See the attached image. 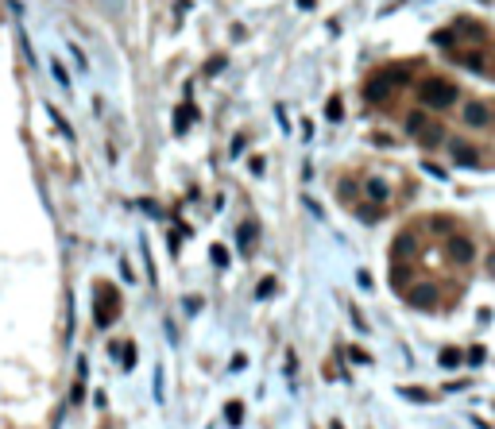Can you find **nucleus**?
I'll list each match as a JSON object with an SVG mask.
<instances>
[{
	"label": "nucleus",
	"mask_w": 495,
	"mask_h": 429,
	"mask_svg": "<svg viewBox=\"0 0 495 429\" xmlns=\"http://www.w3.org/2000/svg\"><path fill=\"white\" fill-rule=\"evenodd\" d=\"M368 194H375V197H383V194H387V186H383V182H379V178H375V182H368Z\"/></svg>",
	"instance_id": "obj_12"
},
{
	"label": "nucleus",
	"mask_w": 495,
	"mask_h": 429,
	"mask_svg": "<svg viewBox=\"0 0 495 429\" xmlns=\"http://www.w3.org/2000/svg\"><path fill=\"white\" fill-rule=\"evenodd\" d=\"M457 159L460 163H480V155H476L472 147H457Z\"/></svg>",
	"instance_id": "obj_9"
},
{
	"label": "nucleus",
	"mask_w": 495,
	"mask_h": 429,
	"mask_svg": "<svg viewBox=\"0 0 495 429\" xmlns=\"http://www.w3.org/2000/svg\"><path fill=\"white\" fill-rule=\"evenodd\" d=\"M344 117V105H341V97H333L329 101V120H341Z\"/></svg>",
	"instance_id": "obj_8"
},
{
	"label": "nucleus",
	"mask_w": 495,
	"mask_h": 429,
	"mask_svg": "<svg viewBox=\"0 0 495 429\" xmlns=\"http://www.w3.org/2000/svg\"><path fill=\"white\" fill-rule=\"evenodd\" d=\"M213 263H217V267H228V252H225V247H221V244H213Z\"/></svg>",
	"instance_id": "obj_6"
},
{
	"label": "nucleus",
	"mask_w": 495,
	"mask_h": 429,
	"mask_svg": "<svg viewBox=\"0 0 495 429\" xmlns=\"http://www.w3.org/2000/svg\"><path fill=\"white\" fill-rule=\"evenodd\" d=\"M271 290H275V283H271V278H263V283H260V298H271Z\"/></svg>",
	"instance_id": "obj_13"
},
{
	"label": "nucleus",
	"mask_w": 495,
	"mask_h": 429,
	"mask_svg": "<svg viewBox=\"0 0 495 429\" xmlns=\"http://www.w3.org/2000/svg\"><path fill=\"white\" fill-rule=\"evenodd\" d=\"M407 131H410V136H422V143H437V139H441V128H437V124H430L422 112L407 117Z\"/></svg>",
	"instance_id": "obj_2"
},
{
	"label": "nucleus",
	"mask_w": 495,
	"mask_h": 429,
	"mask_svg": "<svg viewBox=\"0 0 495 429\" xmlns=\"http://www.w3.org/2000/svg\"><path fill=\"white\" fill-rule=\"evenodd\" d=\"M465 120L472 124V128H484V124H488V109H484V105H468V109H465Z\"/></svg>",
	"instance_id": "obj_3"
},
{
	"label": "nucleus",
	"mask_w": 495,
	"mask_h": 429,
	"mask_svg": "<svg viewBox=\"0 0 495 429\" xmlns=\"http://www.w3.org/2000/svg\"><path fill=\"white\" fill-rule=\"evenodd\" d=\"M441 364H445V368H457V364H460V352H457V348H449V352L441 356Z\"/></svg>",
	"instance_id": "obj_11"
},
{
	"label": "nucleus",
	"mask_w": 495,
	"mask_h": 429,
	"mask_svg": "<svg viewBox=\"0 0 495 429\" xmlns=\"http://www.w3.org/2000/svg\"><path fill=\"white\" fill-rule=\"evenodd\" d=\"M418 97H422V105H430V109H453L460 93H457V86H449V81L430 78V81L418 86Z\"/></svg>",
	"instance_id": "obj_1"
},
{
	"label": "nucleus",
	"mask_w": 495,
	"mask_h": 429,
	"mask_svg": "<svg viewBox=\"0 0 495 429\" xmlns=\"http://www.w3.org/2000/svg\"><path fill=\"white\" fill-rule=\"evenodd\" d=\"M51 70H54V81H59V86L66 89V86H70V74H66L62 70V62H51Z\"/></svg>",
	"instance_id": "obj_7"
},
{
	"label": "nucleus",
	"mask_w": 495,
	"mask_h": 429,
	"mask_svg": "<svg viewBox=\"0 0 495 429\" xmlns=\"http://www.w3.org/2000/svg\"><path fill=\"white\" fill-rule=\"evenodd\" d=\"M430 286H418V290H414V298H410V302H414V306H430Z\"/></svg>",
	"instance_id": "obj_5"
},
{
	"label": "nucleus",
	"mask_w": 495,
	"mask_h": 429,
	"mask_svg": "<svg viewBox=\"0 0 495 429\" xmlns=\"http://www.w3.org/2000/svg\"><path fill=\"white\" fill-rule=\"evenodd\" d=\"M240 414H244V410H240V402H228V422H233V425H240V422H244Z\"/></svg>",
	"instance_id": "obj_10"
},
{
	"label": "nucleus",
	"mask_w": 495,
	"mask_h": 429,
	"mask_svg": "<svg viewBox=\"0 0 495 429\" xmlns=\"http://www.w3.org/2000/svg\"><path fill=\"white\" fill-rule=\"evenodd\" d=\"M449 252H453V259H472V244L460 240V236H457V240H449Z\"/></svg>",
	"instance_id": "obj_4"
}]
</instances>
